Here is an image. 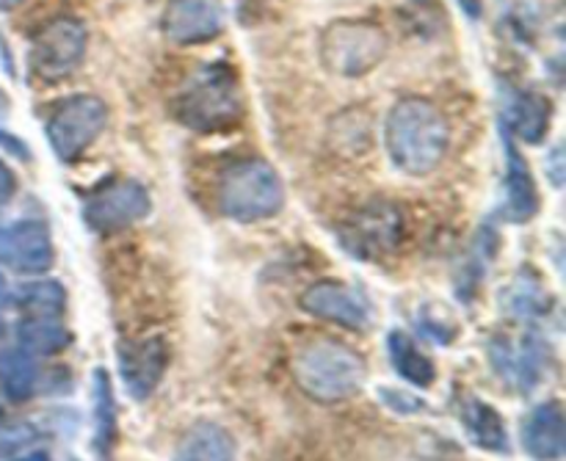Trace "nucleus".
Returning <instances> with one entry per match:
<instances>
[{
  "mask_svg": "<svg viewBox=\"0 0 566 461\" xmlns=\"http://www.w3.org/2000/svg\"><path fill=\"white\" fill-rule=\"evenodd\" d=\"M387 155L409 177L431 175L451 144L446 116L423 97H403L392 105L385 127Z\"/></svg>",
  "mask_w": 566,
  "mask_h": 461,
  "instance_id": "obj_1",
  "label": "nucleus"
},
{
  "mask_svg": "<svg viewBox=\"0 0 566 461\" xmlns=\"http://www.w3.org/2000/svg\"><path fill=\"white\" fill-rule=\"evenodd\" d=\"M293 379L304 396L321 404H337L357 396L368 379L363 354L332 337H318L293 357Z\"/></svg>",
  "mask_w": 566,
  "mask_h": 461,
  "instance_id": "obj_2",
  "label": "nucleus"
},
{
  "mask_svg": "<svg viewBox=\"0 0 566 461\" xmlns=\"http://www.w3.org/2000/svg\"><path fill=\"white\" fill-rule=\"evenodd\" d=\"M177 119L197 133L230 130L243 116V94L238 75L227 64L199 70L171 103Z\"/></svg>",
  "mask_w": 566,
  "mask_h": 461,
  "instance_id": "obj_3",
  "label": "nucleus"
},
{
  "mask_svg": "<svg viewBox=\"0 0 566 461\" xmlns=\"http://www.w3.org/2000/svg\"><path fill=\"white\" fill-rule=\"evenodd\" d=\"M285 205V188L274 166L260 158L238 160L219 180V208L238 224H254L276 216Z\"/></svg>",
  "mask_w": 566,
  "mask_h": 461,
  "instance_id": "obj_4",
  "label": "nucleus"
},
{
  "mask_svg": "<svg viewBox=\"0 0 566 461\" xmlns=\"http://www.w3.org/2000/svg\"><path fill=\"white\" fill-rule=\"evenodd\" d=\"M390 53L385 28L363 20H337L321 33L318 55L324 70L340 77H363Z\"/></svg>",
  "mask_w": 566,
  "mask_h": 461,
  "instance_id": "obj_5",
  "label": "nucleus"
},
{
  "mask_svg": "<svg viewBox=\"0 0 566 461\" xmlns=\"http://www.w3.org/2000/svg\"><path fill=\"white\" fill-rule=\"evenodd\" d=\"M105 122H108V108L103 99L92 94H77L55 105L44 133L59 160L72 164L97 142L99 133L105 130Z\"/></svg>",
  "mask_w": 566,
  "mask_h": 461,
  "instance_id": "obj_6",
  "label": "nucleus"
},
{
  "mask_svg": "<svg viewBox=\"0 0 566 461\" xmlns=\"http://www.w3.org/2000/svg\"><path fill=\"white\" fill-rule=\"evenodd\" d=\"M86 39L83 22L72 20V17H59V20L48 22L31 42V53H28L31 70L42 81H61V77L72 75L86 55Z\"/></svg>",
  "mask_w": 566,
  "mask_h": 461,
  "instance_id": "obj_7",
  "label": "nucleus"
},
{
  "mask_svg": "<svg viewBox=\"0 0 566 461\" xmlns=\"http://www.w3.org/2000/svg\"><path fill=\"white\" fill-rule=\"evenodd\" d=\"M490 365L503 385L528 396L547 379V370L553 365V352L536 335H525L523 340L495 337L490 343Z\"/></svg>",
  "mask_w": 566,
  "mask_h": 461,
  "instance_id": "obj_8",
  "label": "nucleus"
},
{
  "mask_svg": "<svg viewBox=\"0 0 566 461\" xmlns=\"http://www.w3.org/2000/svg\"><path fill=\"white\" fill-rule=\"evenodd\" d=\"M153 199L149 191L136 180H114L108 186L97 188L83 205V219L94 232H119L125 227L136 224L138 219L149 213Z\"/></svg>",
  "mask_w": 566,
  "mask_h": 461,
  "instance_id": "obj_9",
  "label": "nucleus"
},
{
  "mask_svg": "<svg viewBox=\"0 0 566 461\" xmlns=\"http://www.w3.org/2000/svg\"><path fill=\"white\" fill-rule=\"evenodd\" d=\"M403 235V219L398 213L396 205H370V208L359 210L352 221L346 224V235L343 243L348 252L359 254V258H379V254H390L398 249Z\"/></svg>",
  "mask_w": 566,
  "mask_h": 461,
  "instance_id": "obj_10",
  "label": "nucleus"
},
{
  "mask_svg": "<svg viewBox=\"0 0 566 461\" xmlns=\"http://www.w3.org/2000/svg\"><path fill=\"white\" fill-rule=\"evenodd\" d=\"M169 365V348L160 337L149 340L119 343V376L127 396L136 401H147L160 385Z\"/></svg>",
  "mask_w": 566,
  "mask_h": 461,
  "instance_id": "obj_11",
  "label": "nucleus"
},
{
  "mask_svg": "<svg viewBox=\"0 0 566 461\" xmlns=\"http://www.w3.org/2000/svg\"><path fill=\"white\" fill-rule=\"evenodd\" d=\"M224 22L221 0H171L160 17L164 33L177 44L210 42L224 31Z\"/></svg>",
  "mask_w": 566,
  "mask_h": 461,
  "instance_id": "obj_12",
  "label": "nucleus"
},
{
  "mask_svg": "<svg viewBox=\"0 0 566 461\" xmlns=\"http://www.w3.org/2000/svg\"><path fill=\"white\" fill-rule=\"evenodd\" d=\"M302 307L315 318L332 321L343 329H365L370 324V310L357 291L335 280L310 285L302 293Z\"/></svg>",
  "mask_w": 566,
  "mask_h": 461,
  "instance_id": "obj_13",
  "label": "nucleus"
},
{
  "mask_svg": "<svg viewBox=\"0 0 566 461\" xmlns=\"http://www.w3.org/2000/svg\"><path fill=\"white\" fill-rule=\"evenodd\" d=\"M0 263L20 274H44L53 265V241L42 221H17L0 230Z\"/></svg>",
  "mask_w": 566,
  "mask_h": 461,
  "instance_id": "obj_14",
  "label": "nucleus"
},
{
  "mask_svg": "<svg viewBox=\"0 0 566 461\" xmlns=\"http://www.w3.org/2000/svg\"><path fill=\"white\" fill-rule=\"evenodd\" d=\"M564 407L558 401L539 404L523 423V448L536 461H556L566 451Z\"/></svg>",
  "mask_w": 566,
  "mask_h": 461,
  "instance_id": "obj_15",
  "label": "nucleus"
},
{
  "mask_svg": "<svg viewBox=\"0 0 566 461\" xmlns=\"http://www.w3.org/2000/svg\"><path fill=\"white\" fill-rule=\"evenodd\" d=\"M536 210H539V193H536L534 175H531L528 164L512 144V138L506 136V205H503V219L523 224Z\"/></svg>",
  "mask_w": 566,
  "mask_h": 461,
  "instance_id": "obj_16",
  "label": "nucleus"
},
{
  "mask_svg": "<svg viewBox=\"0 0 566 461\" xmlns=\"http://www.w3.org/2000/svg\"><path fill=\"white\" fill-rule=\"evenodd\" d=\"M464 431H468L470 442L490 453H509V431L503 423L501 412L484 401V398H464L462 409H459Z\"/></svg>",
  "mask_w": 566,
  "mask_h": 461,
  "instance_id": "obj_17",
  "label": "nucleus"
},
{
  "mask_svg": "<svg viewBox=\"0 0 566 461\" xmlns=\"http://www.w3.org/2000/svg\"><path fill=\"white\" fill-rule=\"evenodd\" d=\"M235 459V440L230 431L219 423H202L191 426L186 434L180 437L175 451V461H232Z\"/></svg>",
  "mask_w": 566,
  "mask_h": 461,
  "instance_id": "obj_18",
  "label": "nucleus"
},
{
  "mask_svg": "<svg viewBox=\"0 0 566 461\" xmlns=\"http://www.w3.org/2000/svg\"><path fill=\"white\" fill-rule=\"evenodd\" d=\"M387 354H390V363L396 368V374L401 379H407L415 387H431L437 379V368L418 346H415L412 337L401 329H392L387 335Z\"/></svg>",
  "mask_w": 566,
  "mask_h": 461,
  "instance_id": "obj_19",
  "label": "nucleus"
},
{
  "mask_svg": "<svg viewBox=\"0 0 566 461\" xmlns=\"http://www.w3.org/2000/svg\"><path fill=\"white\" fill-rule=\"evenodd\" d=\"M92 401H94V448L103 459L111 457L116 440V404L111 379L103 368L94 370L92 381Z\"/></svg>",
  "mask_w": 566,
  "mask_h": 461,
  "instance_id": "obj_20",
  "label": "nucleus"
},
{
  "mask_svg": "<svg viewBox=\"0 0 566 461\" xmlns=\"http://www.w3.org/2000/svg\"><path fill=\"white\" fill-rule=\"evenodd\" d=\"M39 381V368L36 357L22 348L17 352H6L0 359V387H3V396L9 401L22 404L33 396Z\"/></svg>",
  "mask_w": 566,
  "mask_h": 461,
  "instance_id": "obj_21",
  "label": "nucleus"
},
{
  "mask_svg": "<svg viewBox=\"0 0 566 461\" xmlns=\"http://www.w3.org/2000/svg\"><path fill=\"white\" fill-rule=\"evenodd\" d=\"M551 304L553 302L547 296V287L534 274H520L503 293V307H506L512 318L520 321L542 318V315H547Z\"/></svg>",
  "mask_w": 566,
  "mask_h": 461,
  "instance_id": "obj_22",
  "label": "nucleus"
},
{
  "mask_svg": "<svg viewBox=\"0 0 566 461\" xmlns=\"http://www.w3.org/2000/svg\"><path fill=\"white\" fill-rule=\"evenodd\" d=\"M17 340L22 352L50 357L70 346V332L59 324V318H25L17 326Z\"/></svg>",
  "mask_w": 566,
  "mask_h": 461,
  "instance_id": "obj_23",
  "label": "nucleus"
},
{
  "mask_svg": "<svg viewBox=\"0 0 566 461\" xmlns=\"http://www.w3.org/2000/svg\"><path fill=\"white\" fill-rule=\"evenodd\" d=\"M551 103H547L545 97L531 92H520L517 97L512 99V105H509L506 116L509 122H512L514 130L520 133V138L536 144L542 142V136H545L547 127H551Z\"/></svg>",
  "mask_w": 566,
  "mask_h": 461,
  "instance_id": "obj_24",
  "label": "nucleus"
},
{
  "mask_svg": "<svg viewBox=\"0 0 566 461\" xmlns=\"http://www.w3.org/2000/svg\"><path fill=\"white\" fill-rule=\"evenodd\" d=\"M17 304L22 313H28V318H59L64 313L66 293L59 282H33L22 287Z\"/></svg>",
  "mask_w": 566,
  "mask_h": 461,
  "instance_id": "obj_25",
  "label": "nucleus"
},
{
  "mask_svg": "<svg viewBox=\"0 0 566 461\" xmlns=\"http://www.w3.org/2000/svg\"><path fill=\"white\" fill-rule=\"evenodd\" d=\"M36 440H39L36 426L25 423V420L0 426V459H11L14 453L25 451V448L33 446Z\"/></svg>",
  "mask_w": 566,
  "mask_h": 461,
  "instance_id": "obj_26",
  "label": "nucleus"
},
{
  "mask_svg": "<svg viewBox=\"0 0 566 461\" xmlns=\"http://www.w3.org/2000/svg\"><path fill=\"white\" fill-rule=\"evenodd\" d=\"M14 188H17L14 175H11L9 166L0 160V205H6L11 197H14Z\"/></svg>",
  "mask_w": 566,
  "mask_h": 461,
  "instance_id": "obj_27",
  "label": "nucleus"
},
{
  "mask_svg": "<svg viewBox=\"0 0 566 461\" xmlns=\"http://www.w3.org/2000/svg\"><path fill=\"white\" fill-rule=\"evenodd\" d=\"M462 3V9L468 11L470 17H479L481 14V0H459Z\"/></svg>",
  "mask_w": 566,
  "mask_h": 461,
  "instance_id": "obj_28",
  "label": "nucleus"
},
{
  "mask_svg": "<svg viewBox=\"0 0 566 461\" xmlns=\"http://www.w3.org/2000/svg\"><path fill=\"white\" fill-rule=\"evenodd\" d=\"M9 304V285H6V276L0 274V307Z\"/></svg>",
  "mask_w": 566,
  "mask_h": 461,
  "instance_id": "obj_29",
  "label": "nucleus"
},
{
  "mask_svg": "<svg viewBox=\"0 0 566 461\" xmlns=\"http://www.w3.org/2000/svg\"><path fill=\"white\" fill-rule=\"evenodd\" d=\"M14 461H50V457H48V453H42V451H33V453H28V457H20Z\"/></svg>",
  "mask_w": 566,
  "mask_h": 461,
  "instance_id": "obj_30",
  "label": "nucleus"
},
{
  "mask_svg": "<svg viewBox=\"0 0 566 461\" xmlns=\"http://www.w3.org/2000/svg\"><path fill=\"white\" fill-rule=\"evenodd\" d=\"M20 3H25V0H0V9H14Z\"/></svg>",
  "mask_w": 566,
  "mask_h": 461,
  "instance_id": "obj_31",
  "label": "nucleus"
},
{
  "mask_svg": "<svg viewBox=\"0 0 566 461\" xmlns=\"http://www.w3.org/2000/svg\"><path fill=\"white\" fill-rule=\"evenodd\" d=\"M3 340H6V324L0 321V346H3Z\"/></svg>",
  "mask_w": 566,
  "mask_h": 461,
  "instance_id": "obj_32",
  "label": "nucleus"
},
{
  "mask_svg": "<svg viewBox=\"0 0 566 461\" xmlns=\"http://www.w3.org/2000/svg\"><path fill=\"white\" fill-rule=\"evenodd\" d=\"M6 103V99H3V94H0V105H3Z\"/></svg>",
  "mask_w": 566,
  "mask_h": 461,
  "instance_id": "obj_33",
  "label": "nucleus"
},
{
  "mask_svg": "<svg viewBox=\"0 0 566 461\" xmlns=\"http://www.w3.org/2000/svg\"><path fill=\"white\" fill-rule=\"evenodd\" d=\"M0 415H3V409H0Z\"/></svg>",
  "mask_w": 566,
  "mask_h": 461,
  "instance_id": "obj_34",
  "label": "nucleus"
},
{
  "mask_svg": "<svg viewBox=\"0 0 566 461\" xmlns=\"http://www.w3.org/2000/svg\"><path fill=\"white\" fill-rule=\"evenodd\" d=\"M0 230H3V227H0Z\"/></svg>",
  "mask_w": 566,
  "mask_h": 461,
  "instance_id": "obj_35",
  "label": "nucleus"
}]
</instances>
